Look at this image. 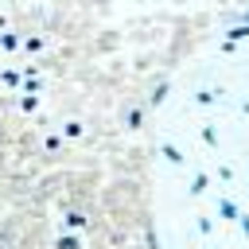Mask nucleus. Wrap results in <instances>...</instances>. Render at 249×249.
I'll use <instances>...</instances> for the list:
<instances>
[{
	"label": "nucleus",
	"instance_id": "1",
	"mask_svg": "<svg viewBox=\"0 0 249 249\" xmlns=\"http://www.w3.org/2000/svg\"><path fill=\"white\" fill-rule=\"evenodd\" d=\"M218 214H222V218H230V222H237V214H241V210H237V202L222 198V202H218Z\"/></svg>",
	"mask_w": 249,
	"mask_h": 249
},
{
	"label": "nucleus",
	"instance_id": "2",
	"mask_svg": "<svg viewBox=\"0 0 249 249\" xmlns=\"http://www.w3.org/2000/svg\"><path fill=\"white\" fill-rule=\"evenodd\" d=\"M160 152H163V156H167L171 163H187V160L179 156V148H171V144H160Z\"/></svg>",
	"mask_w": 249,
	"mask_h": 249
},
{
	"label": "nucleus",
	"instance_id": "3",
	"mask_svg": "<svg viewBox=\"0 0 249 249\" xmlns=\"http://www.w3.org/2000/svg\"><path fill=\"white\" fill-rule=\"evenodd\" d=\"M206 183H210L206 175H195V179H191V195H202V191H206Z\"/></svg>",
	"mask_w": 249,
	"mask_h": 249
},
{
	"label": "nucleus",
	"instance_id": "4",
	"mask_svg": "<svg viewBox=\"0 0 249 249\" xmlns=\"http://www.w3.org/2000/svg\"><path fill=\"white\" fill-rule=\"evenodd\" d=\"M202 140H206V144H210V148H214V144H218V132H214V128H210V124H206V128H202Z\"/></svg>",
	"mask_w": 249,
	"mask_h": 249
},
{
	"label": "nucleus",
	"instance_id": "5",
	"mask_svg": "<svg viewBox=\"0 0 249 249\" xmlns=\"http://www.w3.org/2000/svg\"><path fill=\"white\" fill-rule=\"evenodd\" d=\"M237 222H241V233L249 237V214H237Z\"/></svg>",
	"mask_w": 249,
	"mask_h": 249
}]
</instances>
